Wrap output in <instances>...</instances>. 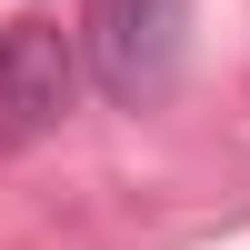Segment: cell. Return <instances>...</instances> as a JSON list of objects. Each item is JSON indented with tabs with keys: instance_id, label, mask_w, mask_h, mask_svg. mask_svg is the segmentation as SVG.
Returning a JSON list of instances; mask_svg holds the SVG:
<instances>
[{
	"instance_id": "2",
	"label": "cell",
	"mask_w": 250,
	"mask_h": 250,
	"mask_svg": "<svg viewBox=\"0 0 250 250\" xmlns=\"http://www.w3.org/2000/svg\"><path fill=\"white\" fill-rule=\"evenodd\" d=\"M80 40L60 30V20H10L0 30V150H30V140H50L60 120L80 110Z\"/></svg>"
},
{
	"instance_id": "1",
	"label": "cell",
	"mask_w": 250,
	"mask_h": 250,
	"mask_svg": "<svg viewBox=\"0 0 250 250\" xmlns=\"http://www.w3.org/2000/svg\"><path fill=\"white\" fill-rule=\"evenodd\" d=\"M80 40V70L100 80L110 100H160L180 80V50H190V0H90L70 20Z\"/></svg>"
}]
</instances>
